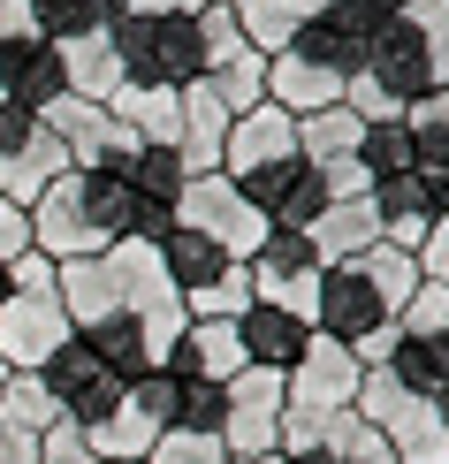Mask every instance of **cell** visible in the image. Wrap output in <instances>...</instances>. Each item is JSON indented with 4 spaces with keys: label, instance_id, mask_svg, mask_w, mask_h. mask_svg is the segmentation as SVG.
Masks as SVG:
<instances>
[{
    "label": "cell",
    "instance_id": "cell-1",
    "mask_svg": "<svg viewBox=\"0 0 449 464\" xmlns=\"http://www.w3.org/2000/svg\"><path fill=\"white\" fill-rule=\"evenodd\" d=\"M130 237V190L122 176H92V168H69L38 190L31 206V251L38 259H100L107 244Z\"/></svg>",
    "mask_w": 449,
    "mask_h": 464
},
{
    "label": "cell",
    "instance_id": "cell-2",
    "mask_svg": "<svg viewBox=\"0 0 449 464\" xmlns=\"http://www.w3.org/2000/svg\"><path fill=\"white\" fill-rule=\"evenodd\" d=\"M366 76L396 107L449 84V0H404L388 24L366 38Z\"/></svg>",
    "mask_w": 449,
    "mask_h": 464
},
{
    "label": "cell",
    "instance_id": "cell-3",
    "mask_svg": "<svg viewBox=\"0 0 449 464\" xmlns=\"http://www.w3.org/2000/svg\"><path fill=\"white\" fill-rule=\"evenodd\" d=\"M69 335L76 327L62 313V289H54V259L24 251V259L8 266V297H0V365H8V373H38Z\"/></svg>",
    "mask_w": 449,
    "mask_h": 464
},
{
    "label": "cell",
    "instance_id": "cell-4",
    "mask_svg": "<svg viewBox=\"0 0 449 464\" xmlns=\"http://www.w3.org/2000/svg\"><path fill=\"white\" fill-rule=\"evenodd\" d=\"M350 411L388 441L396 464H449V396H404L388 373H366Z\"/></svg>",
    "mask_w": 449,
    "mask_h": 464
},
{
    "label": "cell",
    "instance_id": "cell-5",
    "mask_svg": "<svg viewBox=\"0 0 449 464\" xmlns=\"http://www.w3.org/2000/svg\"><path fill=\"white\" fill-rule=\"evenodd\" d=\"M114 53H122V84H175L183 92L190 76H206L199 62V15H161V8H138V15H114Z\"/></svg>",
    "mask_w": 449,
    "mask_h": 464
},
{
    "label": "cell",
    "instance_id": "cell-6",
    "mask_svg": "<svg viewBox=\"0 0 449 464\" xmlns=\"http://www.w3.org/2000/svg\"><path fill=\"white\" fill-rule=\"evenodd\" d=\"M175 228H199V237H206V244H221L237 266L267 244L259 206H251L244 190L221 176V168H206V176H190V183H183V198H175Z\"/></svg>",
    "mask_w": 449,
    "mask_h": 464
},
{
    "label": "cell",
    "instance_id": "cell-7",
    "mask_svg": "<svg viewBox=\"0 0 449 464\" xmlns=\"http://www.w3.org/2000/svg\"><path fill=\"white\" fill-rule=\"evenodd\" d=\"M54 176H69L62 138H54V130L38 122L31 107H8V100H0V198L31 214L38 190H46Z\"/></svg>",
    "mask_w": 449,
    "mask_h": 464
},
{
    "label": "cell",
    "instance_id": "cell-8",
    "mask_svg": "<svg viewBox=\"0 0 449 464\" xmlns=\"http://www.w3.org/2000/svg\"><path fill=\"white\" fill-rule=\"evenodd\" d=\"M251 275V304H282L312 327V297H320V251H312L298 228H267V244L244 259Z\"/></svg>",
    "mask_w": 449,
    "mask_h": 464
},
{
    "label": "cell",
    "instance_id": "cell-9",
    "mask_svg": "<svg viewBox=\"0 0 449 464\" xmlns=\"http://www.w3.org/2000/svg\"><path fill=\"white\" fill-rule=\"evenodd\" d=\"M282 434V373L244 365L237 381H221V450L229 457H275Z\"/></svg>",
    "mask_w": 449,
    "mask_h": 464
},
{
    "label": "cell",
    "instance_id": "cell-10",
    "mask_svg": "<svg viewBox=\"0 0 449 464\" xmlns=\"http://www.w3.org/2000/svg\"><path fill=\"white\" fill-rule=\"evenodd\" d=\"M38 381H46L54 411H62L69 427H100L114 403H122V381H114V373H107V365L92 358L76 335H69V343H62V351H54L46 365H38Z\"/></svg>",
    "mask_w": 449,
    "mask_h": 464
},
{
    "label": "cell",
    "instance_id": "cell-11",
    "mask_svg": "<svg viewBox=\"0 0 449 464\" xmlns=\"http://www.w3.org/2000/svg\"><path fill=\"white\" fill-rule=\"evenodd\" d=\"M358 381H366V365L350 358L343 343L312 335L305 351H298V365L282 373V403H289V411H312V419H327V411H350Z\"/></svg>",
    "mask_w": 449,
    "mask_h": 464
},
{
    "label": "cell",
    "instance_id": "cell-12",
    "mask_svg": "<svg viewBox=\"0 0 449 464\" xmlns=\"http://www.w3.org/2000/svg\"><path fill=\"white\" fill-rule=\"evenodd\" d=\"M381 297H374V282L358 275V259H336V266H320V297H312V335H327V343H358L366 327H381Z\"/></svg>",
    "mask_w": 449,
    "mask_h": 464
},
{
    "label": "cell",
    "instance_id": "cell-13",
    "mask_svg": "<svg viewBox=\"0 0 449 464\" xmlns=\"http://www.w3.org/2000/svg\"><path fill=\"white\" fill-rule=\"evenodd\" d=\"M237 190H244L251 206H259V221H267V228H298V237L312 228V214L327 206V198H320V176H312V160H305V152H298V160L259 168V176H244Z\"/></svg>",
    "mask_w": 449,
    "mask_h": 464
},
{
    "label": "cell",
    "instance_id": "cell-14",
    "mask_svg": "<svg viewBox=\"0 0 449 464\" xmlns=\"http://www.w3.org/2000/svg\"><path fill=\"white\" fill-rule=\"evenodd\" d=\"M275 160H298V122H289L282 107H251L229 122V138H221V176L229 183H244V176H259V168H275Z\"/></svg>",
    "mask_w": 449,
    "mask_h": 464
},
{
    "label": "cell",
    "instance_id": "cell-15",
    "mask_svg": "<svg viewBox=\"0 0 449 464\" xmlns=\"http://www.w3.org/2000/svg\"><path fill=\"white\" fill-rule=\"evenodd\" d=\"M62 62H54V46L46 38H8V46H0V100L8 107H31V114H46L54 100H62Z\"/></svg>",
    "mask_w": 449,
    "mask_h": 464
},
{
    "label": "cell",
    "instance_id": "cell-16",
    "mask_svg": "<svg viewBox=\"0 0 449 464\" xmlns=\"http://www.w3.org/2000/svg\"><path fill=\"white\" fill-rule=\"evenodd\" d=\"M54 62H62V84L76 92V100H100V107H107L114 92H122V53H114V31H107V24L62 38Z\"/></svg>",
    "mask_w": 449,
    "mask_h": 464
},
{
    "label": "cell",
    "instance_id": "cell-17",
    "mask_svg": "<svg viewBox=\"0 0 449 464\" xmlns=\"http://www.w3.org/2000/svg\"><path fill=\"white\" fill-rule=\"evenodd\" d=\"M343 100V76L336 69H320V62H305V53H267V107H282L289 122L298 114H320V107H336Z\"/></svg>",
    "mask_w": 449,
    "mask_h": 464
},
{
    "label": "cell",
    "instance_id": "cell-18",
    "mask_svg": "<svg viewBox=\"0 0 449 464\" xmlns=\"http://www.w3.org/2000/svg\"><path fill=\"white\" fill-rule=\"evenodd\" d=\"M305 244L320 251V266H336V259H358V251H374V244H381V214H374V190H366V198H327L320 214H312Z\"/></svg>",
    "mask_w": 449,
    "mask_h": 464
},
{
    "label": "cell",
    "instance_id": "cell-19",
    "mask_svg": "<svg viewBox=\"0 0 449 464\" xmlns=\"http://www.w3.org/2000/svg\"><path fill=\"white\" fill-rule=\"evenodd\" d=\"M237 343H244V365H267V373H289L298 351L312 343V327L282 304H244L237 313Z\"/></svg>",
    "mask_w": 449,
    "mask_h": 464
},
{
    "label": "cell",
    "instance_id": "cell-20",
    "mask_svg": "<svg viewBox=\"0 0 449 464\" xmlns=\"http://www.w3.org/2000/svg\"><path fill=\"white\" fill-rule=\"evenodd\" d=\"M229 122H237V114L221 107V92H213L206 76H190V84H183V130H175V152H183L190 176L221 168V138H229Z\"/></svg>",
    "mask_w": 449,
    "mask_h": 464
},
{
    "label": "cell",
    "instance_id": "cell-21",
    "mask_svg": "<svg viewBox=\"0 0 449 464\" xmlns=\"http://www.w3.org/2000/svg\"><path fill=\"white\" fill-rule=\"evenodd\" d=\"M107 114L122 130H138V145H175V130H183V92L175 84H122L107 100Z\"/></svg>",
    "mask_w": 449,
    "mask_h": 464
},
{
    "label": "cell",
    "instance_id": "cell-22",
    "mask_svg": "<svg viewBox=\"0 0 449 464\" xmlns=\"http://www.w3.org/2000/svg\"><path fill=\"white\" fill-rule=\"evenodd\" d=\"M404 396H449V327L434 335H396V351L381 365Z\"/></svg>",
    "mask_w": 449,
    "mask_h": 464
},
{
    "label": "cell",
    "instance_id": "cell-23",
    "mask_svg": "<svg viewBox=\"0 0 449 464\" xmlns=\"http://www.w3.org/2000/svg\"><path fill=\"white\" fill-rule=\"evenodd\" d=\"M374 214H381V244H388V251H419L426 228H434V206H426L419 176H388V183H374Z\"/></svg>",
    "mask_w": 449,
    "mask_h": 464
},
{
    "label": "cell",
    "instance_id": "cell-24",
    "mask_svg": "<svg viewBox=\"0 0 449 464\" xmlns=\"http://www.w3.org/2000/svg\"><path fill=\"white\" fill-rule=\"evenodd\" d=\"M54 289H62L69 327H92V320L122 313V297H114V275H107V251H100V259H62V266H54Z\"/></svg>",
    "mask_w": 449,
    "mask_h": 464
},
{
    "label": "cell",
    "instance_id": "cell-25",
    "mask_svg": "<svg viewBox=\"0 0 449 464\" xmlns=\"http://www.w3.org/2000/svg\"><path fill=\"white\" fill-rule=\"evenodd\" d=\"M289 53H305V62H320V69H336L343 84L366 69V31L358 24H343L336 8L327 15H312V24H298V38H289Z\"/></svg>",
    "mask_w": 449,
    "mask_h": 464
},
{
    "label": "cell",
    "instance_id": "cell-26",
    "mask_svg": "<svg viewBox=\"0 0 449 464\" xmlns=\"http://www.w3.org/2000/svg\"><path fill=\"white\" fill-rule=\"evenodd\" d=\"M76 434L92 441V457H100V464H145L152 441H161V427H152L138 403H130V389H122V403H114L100 427H76Z\"/></svg>",
    "mask_w": 449,
    "mask_h": 464
},
{
    "label": "cell",
    "instance_id": "cell-27",
    "mask_svg": "<svg viewBox=\"0 0 449 464\" xmlns=\"http://www.w3.org/2000/svg\"><path fill=\"white\" fill-rule=\"evenodd\" d=\"M152 251H161V266H168V282L183 289V297H190V289H206V282H221L229 266H237V259H229L221 244H206L199 228H168V237L152 244Z\"/></svg>",
    "mask_w": 449,
    "mask_h": 464
},
{
    "label": "cell",
    "instance_id": "cell-28",
    "mask_svg": "<svg viewBox=\"0 0 449 464\" xmlns=\"http://www.w3.org/2000/svg\"><path fill=\"white\" fill-rule=\"evenodd\" d=\"M183 183H190V168H183V152H175V145H138V160L122 168V190L138 206H161V214H175Z\"/></svg>",
    "mask_w": 449,
    "mask_h": 464
},
{
    "label": "cell",
    "instance_id": "cell-29",
    "mask_svg": "<svg viewBox=\"0 0 449 464\" xmlns=\"http://www.w3.org/2000/svg\"><path fill=\"white\" fill-rule=\"evenodd\" d=\"M358 138H366V122H358L343 100L320 107V114H298V152H305L312 168H320V160H350V152H358Z\"/></svg>",
    "mask_w": 449,
    "mask_h": 464
},
{
    "label": "cell",
    "instance_id": "cell-30",
    "mask_svg": "<svg viewBox=\"0 0 449 464\" xmlns=\"http://www.w3.org/2000/svg\"><path fill=\"white\" fill-rule=\"evenodd\" d=\"M229 15H237L251 53H282L298 38V0H229Z\"/></svg>",
    "mask_w": 449,
    "mask_h": 464
},
{
    "label": "cell",
    "instance_id": "cell-31",
    "mask_svg": "<svg viewBox=\"0 0 449 464\" xmlns=\"http://www.w3.org/2000/svg\"><path fill=\"white\" fill-rule=\"evenodd\" d=\"M358 275L374 282L381 313L396 320L404 304H412V289H419V259H412V251H388V244H374V251H358Z\"/></svg>",
    "mask_w": 449,
    "mask_h": 464
},
{
    "label": "cell",
    "instance_id": "cell-32",
    "mask_svg": "<svg viewBox=\"0 0 449 464\" xmlns=\"http://www.w3.org/2000/svg\"><path fill=\"white\" fill-rule=\"evenodd\" d=\"M54 396H46V381L38 373H8L0 381V434H46L54 427Z\"/></svg>",
    "mask_w": 449,
    "mask_h": 464
},
{
    "label": "cell",
    "instance_id": "cell-33",
    "mask_svg": "<svg viewBox=\"0 0 449 464\" xmlns=\"http://www.w3.org/2000/svg\"><path fill=\"white\" fill-rule=\"evenodd\" d=\"M358 168H366L374 183L412 176V122H366V138H358Z\"/></svg>",
    "mask_w": 449,
    "mask_h": 464
},
{
    "label": "cell",
    "instance_id": "cell-34",
    "mask_svg": "<svg viewBox=\"0 0 449 464\" xmlns=\"http://www.w3.org/2000/svg\"><path fill=\"white\" fill-rule=\"evenodd\" d=\"M206 84L221 92V107H229V114H251V107L267 100V53H251V46H244L237 62H221Z\"/></svg>",
    "mask_w": 449,
    "mask_h": 464
},
{
    "label": "cell",
    "instance_id": "cell-35",
    "mask_svg": "<svg viewBox=\"0 0 449 464\" xmlns=\"http://www.w3.org/2000/svg\"><path fill=\"white\" fill-rule=\"evenodd\" d=\"M100 24H107L100 0H31V31L46 38V46H62L76 31H100Z\"/></svg>",
    "mask_w": 449,
    "mask_h": 464
},
{
    "label": "cell",
    "instance_id": "cell-36",
    "mask_svg": "<svg viewBox=\"0 0 449 464\" xmlns=\"http://www.w3.org/2000/svg\"><path fill=\"white\" fill-rule=\"evenodd\" d=\"M168 427H190V434H221V389L199 373H175V419Z\"/></svg>",
    "mask_w": 449,
    "mask_h": 464
},
{
    "label": "cell",
    "instance_id": "cell-37",
    "mask_svg": "<svg viewBox=\"0 0 449 464\" xmlns=\"http://www.w3.org/2000/svg\"><path fill=\"white\" fill-rule=\"evenodd\" d=\"M237 53H244V31H237V15H229V0L199 8V62H206V76L221 62H237Z\"/></svg>",
    "mask_w": 449,
    "mask_h": 464
},
{
    "label": "cell",
    "instance_id": "cell-38",
    "mask_svg": "<svg viewBox=\"0 0 449 464\" xmlns=\"http://www.w3.org/2000/svg\"><path fill=\"white\" fill-rule=\"evenodd\" d=\"M145 464H229L221 450V434H190V427H168L161 441H152V457Z\"/></svg>",
    "mask_w": 449,
    "mask_h": 464
},
{
    "label": "cell",
    "instance_id": "cell-39",
    "mask_svg": "<svg viewBox=\"0 0 449 464\" xmlns=\"http://www.w3.org/2000/svg\"><path fill=\"white\" fill-rule=\"evenodd\" d=\"M396 327H404V335H434V327H449V289L442 282H419L412 304L396 313Z\"/></svg>",
    "mask_w": 449,
    "mask_h": 464
},
{
    "label": "cell",
    "instance_id": "cell-40",
    "mask_svg": "<svg viewBox=\"0 0 449 464\" xmlns=\"http://www.w3.org/2000/svg\"><path fill=\"white\" fill-rule=\"evenodd\" d=\"M38 464H100V457H92V441L76 434L69 419H54V427L38 434Z\"/></svg>",
    "mask_w": 449,
    "mask_h": 464
},
{
    "label": "cell",
    "instance_id": "cell-41",
    "mask_svg": "<svg viewBox=\"0 0 449 464\" xmlns=\"http://www.w3.org/2000/svg\"><path fill=\"white\" fill-rule=\"evenodd\" d=\"M312 176H320V198H366V190H374V176L358 168V152H350V160H320Z\"/></svg>",
    "mask_w": 449,
    "mask_h": 464
},
{
    "label": "cell",
    "instance_id": "cell-42",
    "mask_svg": "<svg viewBox=\"0 0 449 464\" xmlns=\"http://www.w3.org/2000/svg\"><path fill=\"white\" fill-rule=\"evenodd\" d=\"M419 259V282H442L449 289V214H434V228H426V244L412 251Z\"/></svg>",
    "mask_w": 449,
    "mask_h": 464
},
{
    "label": "cell",
    "instance_id": "cell-43",
    "mask_svg": "<svg viewBox=\"0 0 449 464\" xmlns=\"http://www.w3.org/2000/svg\"><path fill=\"white\" fill-rule=\"evenodd\" d=\"M24 251H31V214H24V206H8V198H0V266H15Z\"/></svg>",
    "mask_w": 449,
    "mask_h": 464
},
{
    "label": "cell",
    "instance_id": "cell-44",
    "mask_svg": "<svg viewBox=\"0 0 449 464\" xmlns=\"http://www.w3.org/2000/svg\"><path fill=\"white\" fill-rule=\"evenodd\" d=\"M327 8H336V15H343V24H358L366 38H374V31L388 24V15H396V8H404V0H327Z\"/></svg>",
    "mask_w": 449,
    "mask_h": 464
},
{
    "label": "cell",
    "instance_id": "cell-45",
    "mask_svg": "<svg viewBox=\"0 0 449 464\" xmlns=\"http://www.w3.org/2000/svg\"><path fill=\"white\" fill-rule=\"evenodd\" d=\"M404 122H412V130H449V84L426 92V100H412V107H404Z\"/></svg>",
    "mask_w": 449,
    "mask_h": 464
},
{
    "label": "cell",
    "instance_id": "cell-46",
    "mask_svg": "<svg viewBox=\"0 0 449 464\" xmlns=\"http://www.w3.org/2000/svg\"><path fill=\"white\" fill-rule=\"evenodd\" d=\"M8 38H31V0H0V46Z\"/></svg>",
    "mask_w": 449,
    "mask_h": 464
},
{
    "label": "cell",
    "instance_id": "cell-47",
    "mask_svg": "<svg viewBox=\"0 0 449 464\" xmlns=\"http://www.w3.org/2000/svg\"><path fill=\"white\" fill-rule=\"evenodd\" d=\"M0 464H38V434H0Z\"/></svg>",
    "mask_w": 449,
    "mask_h": 464
},
{
    "label": "cell",
    "instance_id": "cell-48",
    "mask_svg": "<svg viewBox=\"0 0 449 464\" xmlns=\"http://www.w3.org/2000/svg\"><path fill=\"white\" fill-rule=\"evenodd\" d=\"M145 8H161V15H199V8H213V0H145Z\"/></svg>",
    "mask_w": 449,
    "mask_h": 464
},
{
    "label": "cell",
    "instance_id": "cell-49",
    "mask_svg": "<svg viewBox=\"0 0 449 464\" xmlns=\"http://www.w3.org/2000/svg\"><path fill=\"white\" fill-rule=\"evenodd\" d=\"M145 8V0H100V15H107V24H114V15H138Z\"/></svg>",
    "mask_w": 449,
    "mask_h": 464
},
{
    "label": "cell",
    "instance_id": "cell-50",
    "mask_svg": "<svg viewBox=\"0 0 449 464\" xmlns=\"http://www.w3.org/2000/svg\"><path fill=\"white\" fill-rule=\"evenodd\" d=\"M282 464H336V457H327V450H312V457H282Z\"/></svg>",
    "mask_w": 449,
    "mask_h": 464
},
{
    "label": "cell",
    "instance_id": "cell-51",
    "mask_svg": "<svg viewBox=\"0 0 449 464\" xmlns=\"http://www.w3.org/2000/svg\"><path fill=\"white\" fill-rule=\"evenodd\" d=\"M229 464H282V457H229Z\"/></svg>",
    "mask_w": 449,
    "mask_h": 464
},
{
    "label": "cell",
    "instance_id": "cell-52",
    "mask_svg": "<svg viewBox=\"0 0 449 464\" xmlns=\"http://www.w3.org/2000/svg\"><path fill=\"white\" fill-rule=\"evenodd\" d=\"M0 297H8V266H0Z\"/></svg>",
    "mask_w": 449,
    "mask_h": 464
}]
</instances>
